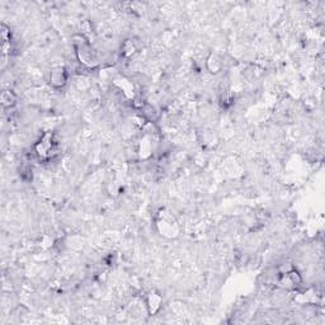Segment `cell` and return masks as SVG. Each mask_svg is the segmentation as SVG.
Masks as SVG:
<instances>
[{"label":"cell","mask_w":325,"mask_h":325,"mask_svg":"<svg viewBox=\"0 0 325 325\" xmlns=\"http://www.w3.org/2000/svg\"><path fill=\"white\" fill-rule=\"evenodd\" d=\"M74 46H75V52L78 56V60L88 67H94L98 64V59H97V54L92 48L89 41H87L86 38L83 36L75 37L74 41Z\"/></svg>","instance_id":"cell-1"},{"label":"cell","mask_w":325,"mask_h":325,"mask_svg":"<svg viewBox=\"0 0 325 325\" xmlns=\"http://www.w3.org/2000/svg\"><path fill=\"white\" fill-rule=\"evenodd\" d=\"M55 148H56V141L54 139V133L46 132L35 145V152L38 159L47 160L52 156V152H55Z\"/></svg>","instance_id":"cell-2"},{"label":"cell","mask_w":325,"mask_h":325,"mask_svg":"<svg viewBox=\"0 0 325 325\" xmlns=\"http://www.w3.org/2000/svg\"><path fill=\"white\" fill-rule=\"evenodd\" d=\"M66 79H67V74L65 67L57 66L52 69V71H51L50 74V82L55 88H61V87L65 86Z\"/></svg>","instance_id":"cell-3"},{"label":"cell","mask_w":325,"mask_h":325,"mask_svg":"<svg viewBox=\"0 0 325 325\" xmlns=\"http://www.w3.org/2000/svg\"><path fill=\"white\" fill-rule=\"evenodd\" d=\"M16 94L10 90H4L1 93V105L4 107H13V106L16 105Z\"/></svg>","instance_id":"cell-4"},{"label":"cell","mask_w":325,"mask_h":325,"mask_svg":"<svg viewBox=\"0 0 325 325\" xmlns=\"http://www.w3.org/2000/svg\"><path fill=\"white\" fill-rule=\"evenodd\" d=\"M137 51V46L135 43V40H126L122 46V54L125 56H132Z\"/></svg>","instance_id":"cell-5"}]
</instances>
